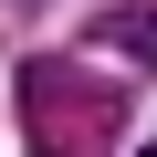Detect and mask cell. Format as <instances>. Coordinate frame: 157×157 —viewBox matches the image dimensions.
<instances>
[{
	"instance_id": "obj_1",
	"label": "cell",
	"mask_w": 157,
	"mask_h": 157,
	"mask_svg": "<svg viewBox=\"0 0 157 157\" xmlns=\"http://www.w3.org/2000/svg\"><path fill=\"white\" fill-rule=\"evenodd\" d=\"M94 42H105V52H136V63H157V11H147V0H136V11H105V21H94Z\"/></svg>"
},
{
	"instance_id": "obj_2",
	"label": "cell",
	"mask_w": 157,
	"mask_h": 157,
	"mask_svg": "<svg viewBox=\"0 0 157 157\" xmlns=\"http://www.w3.org/2000/svg\"><path fill=\"white\" fill-rule=\"evenodd\" d=\"M136 157H157V136H147V147H136Z\"/></svg>"
}]
</instances>
